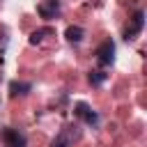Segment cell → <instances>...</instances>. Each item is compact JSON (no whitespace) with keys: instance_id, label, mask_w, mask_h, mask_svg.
<instances>
[{"instance_id":"30bf717a","label":"cell","mask_w":147,"mask_h":147,"mask_svg":"<svg viewBox=\"0 0 147 147\" xmlns=\"http://www.w3.org/2000/svg\"><path fill=\"white\" fill-rule=\"evenodd\" d=\"M103 80H106V74H103V71H92V74H90V83H92V85H101Z\"/></svg>"},{"instance_id":"6da1fadb","label":"cell","mask_w":147,"mask_h":147,"mask_svg":"<svg viewBox=\"0 0 147 147\" xmlns=\"http://www.w3.org/2000/svg\"><path fill=\"white\" fill-rule=\"evenodd\" d=\"M142 23H145V11H136L133 18H131V23L124 28V39L126 41L129 39H136L140 34V30H142Z\"/></svg>"},{"instance_id":"8992f818","label":"cell","mask_w":147,"mask_h":147,"mask_svg":"<svg viewBox=\"0 0 147 147\" xmlns=\"http://www.w3.org/2000/svg\"><path fill=\"white\" fill-rule=\"evenodd\" d=\"M71 138H74V126H64L51 142V147H71Z\"/></svg>"},{"instance_id":"ba28073f","label":"cell","mask_w":147,"mask_h":147,"mask_svg":"<svg viewBox=\"0 0 147 147\" xmlns=\"http://www.w3.org/2000/svg\"><path fill=\"white\" fill-rule=\"evenodd\" d=\"M32 90V85L30 83H18V80H14L11 85H9V92H11V96H18V94H28Z\"/></svg>"},{"instance_id":"9c48e42d","label":"cell","mask_w":147,"mask_h":147,"mask_svg":"<svg viewBox=\"0 0 147 147\" xmlns=\"http://www.w3.org/2000/svg\"><path fill=\"white\" fill-rule=\"evenodd\" d=\"M48 34H53L51 28H39V30H34V32L30 34V44H32V46H34V44H41L44 37H48Z\"/></svg>"},{"instance_id":"3957f363","label":"cell","mask_w":147,"mask_h":147,"mask_svg":"<svg viewBox=\"0 0 147 147\" xmlns=\"http://www.w3.org/2000/svg\"><path fill=\"white\" fill-rule=\"evenodd\" d=\"M96 60H99V64H110V62L115 60V44H113L110 39H106V41L96 48Z\"/></svg>"},{"instance_id":"52a82bcc","label":"cell","mask_w":147,"mask_h":147,"mask_svg":"<svg viewBox=\"0 0 147 147\" xmlns=\"http://www.w3.org/2000/svg\"><path fill=\"white\" fill-rule=\"evenodd\" d=\"M64 34H67V39H69L71 44H78V41H83V37H85V30H83L80 25H69Z\"/></svg>"},{"instance_id":"5b68a950","label":"cell","mask_w":147,"mask_h":147,"mask_svg":"<svg viewBox=\"0 0 147 147\" xmlns=\"http://www.w3.org/2000/svg\"><path fill=\"white\" fill-rule=\"evenodd\" d=\"M76 115H78L85 124H96V122H99V115H96L87 103H83V101H78V103H76Z\"/></svg>"},{"instance_id":"7a4b0ae2","label":"cell","mask_w":147,"mask_h":147,"mask_svg":"<svg viewBox=\"0 0 147 147\" xmlns=\"http://www.w3.org/2000/svg\"><path fill=\"white\" fill-rule=\"evenodd\" d=\"M37 11H39L41 18L51 21V18H55V16L60 14V0H41V2L37 5Z\"/></svg>"},{"instance_id":"277c9868","label":"cell","mask_w":147,"mask_h":147,"mask_svg":"<svg viewBox=\"0 0 147 147\" xmlns=\"http://www.w3.org/2000/svg\"><path fill=\"white\" fill-rule=\"evenodd\" d=\"M2 140H5L7 147H28L25 136L18 133V131H14V129H5V131H2Z\"/></svg>"}]
</instances>
